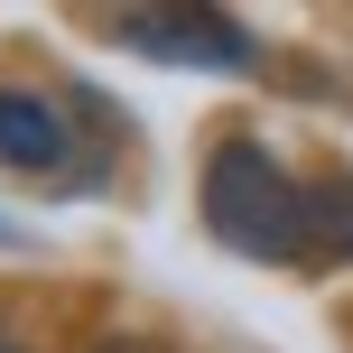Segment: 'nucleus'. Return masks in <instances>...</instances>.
I'll use <instances>...</instances> for the list:
<instances>
[{"mask_svg": "<svg viewBox=\"0 0 353 353\" xmlns=\"http://www.w3.org/2000/svg\"><path fill=\"white\" fill-rule=\"evenodd\" d=\"M195 214L242 261H298L307 251V186L261 140H214L205 176H195Z\"/></svg>", "mask_w": 353, "mask_h": 353, "instance_id": "nucleus-1", "label": "nucleus"}, {"mask_svg": "<svg viewBox=\"0 0 353 353\" xmlns=\"http://www.w3.org/2000/svg\"><path fill=\"white\" fill-rule=\"evenodd\" d=\"M121 47L168 56V65H223V74L251 65V37L214 10H140V19H121Z\"/></svg>", "mask_w": 353, "mask_h": 353, "instance_id": "nucleus-2", "label": "nucleus"}, {"mask_svg": "<svg viewBox=\"0 0 353 353\" xmlns=\"http://www.w3.org/2000/svg\"><path fill=\"white\" fill-rule=\"evenodd\" d=\"M65 159H74V121L47 103V93L0 84V168H19V176H65Z\"/></svg>", "mask_w": 353, "mask_h": 353, "instance_id": "nucleus-3", "label": "nucleus"}, {"mask_svg": "<svg viewBox=\"0 0 353 353\" xmlns=\"http://www.w3.org/2000/svg\"><path fill=\"white\" fill-rule=\"evenodd\" d=\"M298 261H316V270L353 261V176H325V186L307 195V251Z\"/></svg>", "mask_w": 353, "mask_h": 353, "instance_id": "nucleus-4", "label": "nucleus"}, {"mask_svg": "<svg viewBox=\"0 0 353 353\" xmlns=\"http://www.w3.org/2000/svg\"><path fill=\"white\" fill-rule=\"evenodd\" d=\"M103 353H159V344H103Z\"/></svg>", "mask_w": 353, "mask_h": 353, "instance_id": "nucleus-5", "label": "nucleus"}, {"mask_svg": "<svg viewBox=\"0 0 353 353\" xmlns=\"http://www.w3.org/2000/svg\"><path fill=\"white\" fill-rule=\"evenodd\" d=\"M0 242H19V223H10V214H0Z\"/></svg>", "mask_w": 353, "mask_h": 353, "instance_id": "nucleus-6", "label": "nucleus"}, {"mask_svg": "<svg viewBox=\"0 0 353 353\" xmlns=\"http://www.w3.org/2000/svg\"><path fill=\"white\" fill-rule=\"evenodd\" d=\"M0 353H19V344H10V335H0Z\"/></svg>", "mask_w": 353, "mask_h": 353, "instance_id": "nucleus-7", "label": "nucleus"}]
</instances>
